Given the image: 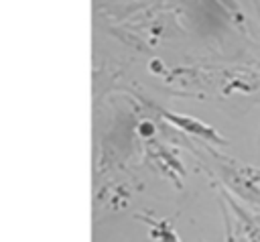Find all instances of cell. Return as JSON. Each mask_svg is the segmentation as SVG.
<instances>
[{
  "label": "cell",
  "mask_w": 260,
  "mask_h": 242,
  "mask_svg": "<svg viewBox=\"0 0 260 242\" xmlns=\"http://www.w3.org/2000/svg\"><path fill=\"white\" fill-rule=\"evenodd\" d=\"M219 191H221V197L228 201L230 209L234 211V216H236V220H238V224H240V230H242L244 238H246L248 242H260V220H258L254 214H250L248 209H244L223 187H221Z\"/></svg>",
  "instance_id": "7a4b0ae2"
},
{
  "label": "cell",
  "mask_w": 260,
  "mask_h": 242,
  "mask_svg": "<svg viewBox=\"0 0 260 242\" xmlns=\"http://www.w3.org/2000/svg\"><path fill=\"white\" fill-rule=\"evenodd\" d=\"M160 116H162L169 124H173V126H177L179 130H183L185 134L197 136V138L207 140V142H213V144H225V138H221L219 132H217L213 126L201 122L199 118H193V116H189V114L169 112V110H162Z\"/></svg>",
  "instance_id": "6da1fadb"
},
{
  "label": "cell",
  "mask_w": 260,
  "mask_h": 242,
  "mask_svg": "<svg viewBox=\"0 0 260 242\" xmlns=\"http://www.w3.org/2000/svg\"><path fill=\"white\" fill-rule=\"evenodd\" d=\"M136 218L150 226V238L152 240H156V242H181V238L175 232V228L171 226V222L156 220V218H150V216H136Z\"/></svg>",
  "instance_id": "277c9868"
},
{
  "label": "cell",
  "mask_w": 260,
  "mask_h": 242,
  "mask_svg": "<svg viewBox=\"0 0 260 242\" xmlns=\"http://www.w3.org/2000/svg\"><path fill=\"white\" fill-rule=\"evenodd\" d=\"M221 171V175H223V179L238 191V195L240 197H244V199H248V201H260V189L254 185V181L252 179H248L246 175H244V171H240V169H230V167H219Z\"/></svg>",
  "instance_id": "3957f363"
},
{
  "label": "cell",
  "mask_w": 260,
  "mask_h": 242,
  "mask_svg": "<svg viewBox=\"0 0 260 242\" xmlns=\"http://www.w3.org/2000/svg\"><path fill=\"white\" fill-rule=\"evenodd\" d=\"M219 207H221V216H223L225 242H236V236H234V226H232V220L228 218V209H225V199H223V197H219Z\"/></svg>",
  "instance_id": "5b68a950"
}]
</instances>
